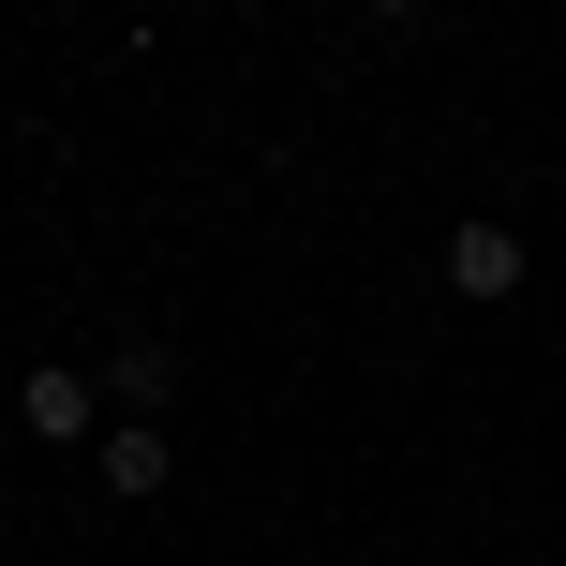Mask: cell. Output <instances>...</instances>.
Here are the masks:
<instances>
[{
    "label": "cell",
    "mask_w": 566,
    "mask_h": 566,
    "mask_svg": "<svg viewBox=\"0 0 566 566\" xmlns=\"http://www.w3.org/2000/svg\"><path fill=\"white\" fill-rule=\"evenodd\" d=\"M15 432H30V448H90V432H105V388H90L75 358L15 373Z\"/></svg>",
    "instance_id": "1"
},
{
    "label": "cell",
    "mask_w": 566,
    "mask_h": 566,
    "mask_svg": "<svg viewBox=\"0 0 566 566\" xmlns=\"http://www.w3.org/2000/svg\"><path fill=\"white\" fill-rule=\"evenodd\" d=\"M448 298H462V313L522 298V224H492V209H478V224H448Z\"/></svg>",
    "instance_id": "2"
},
{
    "label": "cell",
    "mask_w": 566,
    "mask_h": 566,
    "mask_svg": "<svg viewBox=\"0 0 566 566\" xmlns=\"http://www.w3.org/2000/svg\"><path fill=\"white\" fill-rule=\"evenodd\" d=\"M90 462H105L119 507H149V492L179 478V432H165V418H105V432H90Z\"/></svg>",
    "instance_id": "3"
},
{
    "label": "cell",
    "mask_w": 566,
    "mask_h": 566,
    "mask_svg": "<svg viewBox=\"0 0 566 566\" xmlns=\"http://www.w3.org/2000/svg\"><path fill=\"white\" fill-rule=\"evenodd\" d=\"M105 402H135V418L179 402V343H119V358H105Z\"/></svg>",
    "instance_id": "4"
},
{
    "label": "cell",
    "mask_w": 566,
    "mask_h": 566,
    "mask_svg": "<svg viewBox=\"0 0 566 566\" xmlns=\"http://www.w3.org/2000/svg\"><path fill=\"white\" fill-rule=\"evenodd\" d=\"M373 15H432V0H373Z\"/></svg>",
    "instance_id": "5"
}]
</instances>
